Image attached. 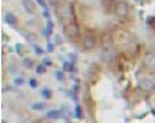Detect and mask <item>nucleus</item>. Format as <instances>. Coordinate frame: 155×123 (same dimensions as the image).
<instances>
[{
	"label": "nucleus",
	"instance_id": "nucleus-1",
	"mask_svg": "<svg viewBox=\"0 0 155 123\" xmlns=\"http://www.w3.org/2000/svg\"><path fill=\"white\" fill-rule=\"evenodd\" d=\"M56 15L59 17L61 22H69L70 20H74V13H73V6L71 4L61 3L56 6Z\"/></svg>",
	"mask_w": 155,
	"mask_h": 123
},
{
	"label": "nucleus",
	"instance_id": "nucleus-2",
	"mask_svg": "<svg viewBox=\"0 0 155 123\" xmlns=\"http://www.w3.org/2000/svg\"><path fill=\"white\" fill-rule=\"evenodd\" d=\"M63 31H64V35L70 39H76L80 36V27L76 20H70L69 22H66L63 27Z\"/></svg>",
	"mask_w": 155,
	"mask_h": 123
},
{
	"label": "nucleus",
	"instance_id": "nucleus-3",
	"mask_svg": "<svg viewBox=\"0 0 155 123\" xmlns=\"http://www.w3.org/2000/svg\"><path fill=\"white\" fill-rule=\"evenodd\" d=\"M113 13L116 17L119 18H126L129 15V4L124 0H117L113 6Z\"/></svg>",
	"mask_w": 155,
	"mask_h": 123
},
{
	"label": "nucleus",
	"instance_id": "nucleus-4",
	"mask_svg": "<svg viewBox=\"0 0 155 123\" xmlns=\"http://www.w3.org/2000/svg\"><path fill=\"white\" fill-rule=\"evenodd\" d=\"M81 46H83L84 51H94L98 46V39L94 35L87 34V35H84L83 41H81Z\"/></svg>",
	"mask_w": 155,
	"mask_h": 123
},
{
	"label": "nucleus",
	"instance_id": "nucleus-5",
	"mask_svg": "<svg viewBox=\"0 0 155 123\" xmlns=\"http://www.w3.org/2000/svg\"><path fill=\"white\" fill-rule=\"evenodd\" d=\"M143 67L148 71H154L155 70V52L150 51L144 55L143 58Z\"/></svg>",
	"mask_w": 155,
	"mask_h": 123
},
{
	"label": "nucleus",
	"instance_id": "nucleus-6",
	"mask_svg": "<svg viewBox=\"0 0 155 123\" xmlns=\"http://www.w3.org/2000/svg\"><path fill=\"white\" fill-rule=\"evenodd\" d=\"M138 88L143 92H152L155 90V81L150 77H144L138 81Z\"/></svg>",
	"mask_w": 155,
	"mask_h": 123
},
{
	"label": "nucleus",
	"instance_id": "nucleus-7",
	"mask_svg": "<svg viewBox=\"0 0 155 123\" xmlns=\"http://www.w3.org/2000/svg\"><path fill=\"white\" fill-rule=\"evenodd\" d=\"M115 59V52L112 48H104L101 52V62L104 63H110Z\"/></svg>",
	"mask_w": 155,
	"mask_h": 123
},
{
	"label": "nucleus",
	"instance_id": "nucleus-8",
	"mask_svg": "<svg viewBox=\"0 0 155 123\" xmlns=\"http://www.w3.org/2000/svg\"><path fill=\"white\" fill-rule=\"evenodd\" d=\"M113 42H115V36H113L112 32H105V34H102V36H101V44H102V46H104V48H110Z\"/></svg>",
	"mask_w": 155,
	"mask_h": 123
},
{
	"label": "nucleus",
	"instance_id": "nucleus-9",
	"mask_svg": "<svg viewBox=\"0 0 155 123\" xmlns=\"http://www.w3.org/2000/svg\"><path fill=\"white\" fill-rule=\"evenodd\" d=\"M21 4H22V7H24V10L28 13V14H35V3H34L32 0H21Z\"/></svg>",
	"mask_w": 155,
	"mask_h": 123
},
{
	"label": "nucleus",
	"instance_id": "nucleus-10",
	"mask_svg": "<svg viewBox=\"0 0 155 123\" xmlns=\"http://www.w3.org/2000/svg\"><path fill=\"white\" fill-rule=\"evenodd\" d=\"M4 21H6V24H8V25H11V27H17L18 18L15 17L13 13H7V14L4 15Z\"/></svg>",
	"mask_w": 155,
	"mask_h": 123
},
{
	"label": "nucleus",
	"instance_id": "nucleus-11",
	"mask_svg": "<svg viewBox=\"0 0 155 123\" xmlns=\"http://www.w3.org/2000/svg\"><path fill=\"white\" fill-rule=\"evenodd\" d=\"M21 65L25 70H32L34 69V60L31 58H24L22 62H21Z\"/></svg>",
	"mask_w": 155,
	"mask_h": 123
},
{
	"label": "nucleus",
	"instance_id": "nucleus-12",
	"mask_svg": "<svg viewBox=\"0 0 155 123\" xmlns=\"http://www.w3.org/2000/svg\"><path fill=\"white\" fill-rule=\"evenodd\" d=\"M60 116H61V111H59V109H52V111H49L46 113L48 119H59Z\"/></svg>",
	"mask_w": 155,
	"mask_h": 123
},
{
	"label": "nucleus",
	"instance_id": "nucleus-13",
	"mask_svg": "<svg viewBox=\"0 0 155 123\" xmlns=\"http://www.w3.org/2000/svg\"><path fill=\"white\" fill-rule=\"evenodd\" d=\"M63 70H64V71H73V70H74V65H73V63H69V62H66L64 65H63Z\"/></svg>",
	"mask_w": 155,
	"mask_h": 123
},
{
	"label": "nucleus",
	"instance_id": "nucleus-14",
	"mask_svg": "<svg viewBox=\"0 0 155 123\" xmlns=\"http://www.w3.org/2000/svg\"><path fill=\"white\" fill-rule=\"evenodd\" d=\"M74 112H76V118H77V119H83V111H81V106L77 105L76 109H74Z\"/></svg>",
	"mask_w": 155,
	"mask_h": 123
},
{
	"label": "nucleus",
	"instance_id": "nucleus-15",
	"mask_svg": "<svg viewBox=\"0 0 155 123\" xmlns=\"http://www.w3.org/2000/svg\"><path fill=\"white\" fill-rule=\"evenodd\" d=\"M41 94H42L43 98H46V99H49V98L52 97V92H51V90H49V88H43Z\"/></svg>",
	"mask_w": 155,
	"mask_h": 123
},
{
	"label": "nucleus",
	"instance_id": "nucleus-16",
	"mask_svg": "<svg viewBox=\"0 0 155 123\" xmlns=\"http://www.w3.org/2000/svg\"><path fill=\"white\" fill-rule=\"evenodd\" d=\"M43 108H45V104H43V102H39V104H32L34 111H43Z\"/></svg>",
	"mask_w": 155,
	"mask_h": 123
},
{
	"label": "nucleus",
	"instance_id": "nucleus-17",
	"mask_svg": "<svg viewBox=\"0 0 155 123\" xmlns=\"http://www.w3.org/2000/svg\"><path fill=\"white\" fill-rule=\"evenodd\" d=\"M45 71H46V67H45L43 65H39L38 67H36V73H38V74H43Z\"/></svg>",
	"mask_w": 155,
	"mask_h": 123
},
{
	"label": "nucleus",
	"instance_id": "nucleus-18",
	"mask_svg": "<svg viewBox=\"0 0 155 123\" xmlns=\"http://www.w3.org/2000/svg\"><path fill=\"white\" fill-rule=\"evenodd\" d=\"M48 2H49L52 6H54V7L59 6V4H61V3H64V0H48Z\"/></svg>",
	"mask_w": 155,
	"mask_h": 123
},
{
	"label": "nucleus",
	"instance_id": "nucleus-19",
	"mask_svg": "<svg viewBox=\"0 0 155 123\" xmlns=\"http://www.w3.org/2000/svg\"><path fill=\"white\" fill-rule=\"evenodd\" d=\"M29 85H31L32 88H36V87H38V81H36L35 78H31V80H29Z\"/></svg>",
	"mask_w": 155,
	"mask_h": 123
},
{
	"label": "nucleus",
	"instance_id": "nucleus-20",
	"mask_svg": "<svg viewBox=\"0 0 155 123\" xmlns=\"http://www.w3.org/2000/svg\"><path fill=\"white\" fill-rule=\"evenodd\" d=\"M14 83L17 84V85H22V84H24V78H22V77H17Z\"/></svg>",
	"mask_w": 155,
	"mask_h": 123
},
{
	"label": "nucleus",
	"instance_id": "nucleus-21",
	"mask_svg": "<svg viewBox=\"0 0 155 123\" xmlns=\"http://www.w3.org/2000/svg\"><path fill=\"white\" fill-rule=\"evenodd\" d=\"M34 49H35V52H36L38 55H42V53H43V51L41 49L39 46H38V45H34Z\"/></svg>",
	"mask_w": 155,
	"mask_h": 123
},
{
	"label": "nucleus",
	"instance_id": "nucleus-22",
	"mask_svg": "<svg viewBox=\"0 0 155 123\" xmlns=\"http://www.w3.org/2000/svg\"><path fill=\"white\" fill-rule=\"evenodd\" d=\"M56 77H58V80H63V73L56 71Z\"/></svg>",
	"mask_w": 155,
	"mask_h": 123
},
{
	"label": "nucleus",
	"instance_id": "nucleus-23",
	"mask_svg": "<svg viewBox=\"0 0 155 123\" xmlns=\"http://www.w3.org/2000/svg\"><path fill=\"white\" fill-rule=\"evenodd\" d=\"M48 51H49V52L53 51V45H52V44H48Z\"/></svg>",
	"mask_w": 155,
	"mask_h": 123
},
{
	"label": "nucleus",
	"instance_id": "nucleus-24",
	"mask_svg": "<svg viewBox=\"0 0 155 123\" xmlns=\"http://www.w3.org/2000/svg\"><path fill=\"white\" fill-rule=\"evenodd\" d=\"M154 21H155L154 17H150V18H148V22H150V24H151V22H154ZM151 25H152V24H151Z\"/></svg>",
	"mask_w": 155,
	"mask_h": 123
},
{
	"label": "nucleus",
	"instance_id": "nucleus-25",
	"mask_svg": "<svg viewBox=\"0 0 155 123\" xmlns=\"http://www.w3.org/2000/svg\"><path fill=\"white\" fill-rule=\"evenodd\" d=\"M38 3H39L41 6H43V7H45V6H46V4H45V2H43V0H38Z\"/></svg>",
	"mask_w": 155,
	"mask_h": 123
},
{
	"label": "nucleus",
	"instance_id": "nucleus-26",
	"mask_svg": "<svg viewBox=\"0 0 155 123\" xmlns=\"http://www.w3.org/2000/svg\"><path fill=\"white\" fill-rule=\"evenodd\" d=\"M109 3H116V2H117V0H108Z\"/></svg>",
	"mask_w": 155,
	"mask_h": 123
}]
</instances>
